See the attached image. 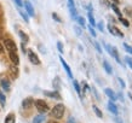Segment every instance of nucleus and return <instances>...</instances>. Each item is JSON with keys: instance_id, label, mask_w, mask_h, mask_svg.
<instances>
[{"instance_id": "27", "label": "nucleus", "mask_w": 132, "mask_h": 123, "mask_svg": "<svg viewBox=\"0 0 132 123\" xmlns=\"http://www.w3.org/2000/svg\"><path fill=\"white\" fill-rule=\"evenodd\" d=\"M122 46H124V50L127 52L128 54H132V46H128L126 42H124V44H122Z\"/></svg>"}, {"instance_id": "13", "label": "nucleus", "mask_w": 132, "mask_h": 123, "mask_svg": "<svg viewBox=\"0 0 132 123\" xmlns=\"http://www.w3.org/2000/svg\"><path fill=\"white\" fill-rule=\"evenodd\" d=\"M33 104H34V99H33L32 97H29V98L23 99V101H22V107H23V109H29Z\"/></svg>"}, {"instance_id": "48", "label": "nucleus", "mask_w": 132, "mask_h": 123, "mask_svg": "<svg viewBox=\"0 0 132 123\" xmlns=\"http://www.w3.org/2000/svg\"><path fill=\"white\" fill-rule=\"evenodd\" d=\"M0 24H1V21H0Z\"/></svg>"}, {"instance_id": "29", "label": "nucleus", "mask_w": 132, "mask_h": 123, "mask_svg": "<svg viewBox=\"0 0 132 123\" xmlns=\"http://www.w3.org/2000/svg\"><path fill=\"white\" fill-rule=\"evenodd\" d=\"M93 46H95V48H96V50H97V52H98V53H101V54H102V48H101L100 44H98L97 41H93Z\"/></svg>"}, {"instance_id": "36", "label": "nucleus", "mask_w": 132, "mask_h": 123, "mask_svg": "<svg viewBox=\"0 0 132 123\" xmlns=\"http://www.w3.org/2000/svg\"><path fill=\"white\" fill-rule=\"evenodd\" d=\"M15 3H16L17 6H20V7L23 6V1H22V0H15Z\"/></svg>"}, {"instance_id": "20", "label": "nucleus", "mask_w": 132, "mask_h": 123, "mask_svg": "<svg viewBox=\"0 0 132 123\" xmlns=\"http://www.w3.org/2000/svg\"><path fill=\"white\" fill-rule=\"evenodd\" d=\"M87 17H88L90 25H92V27H96V21H95V17H93V15H92V11H88Z\"/></svg>"}, {"instance_id": "6", "label": "nucleus", "mask_w": 132, "mask_h": 123, "mask_svg": "<svg viewBox=\"0 0 132 123\" xmlns=\"http://www.w3.org/2000/svg\"><path fill=\"white\" fill-rule=\"evenodd\" d=\"M68 7H69V12H70V16H72L73 20H76L78 18V11L75 8V4L73 0H68Z\"/></svg>"}, {"instance_id": "41", "label": "nucleus", "mask_w": 132, "mask_h": 123, "mask_svg": "<svg viewBox=\"0 0 132 123\" xmlns=\"http://www.w3.org/2000/svg\"><path fill=\"white\" fill-rule=\"evenodd\" d=\"M116 97H118V98H119L121 101H124V97H122V94H121V93H119V94L116 95Z\"/></svg>"}, {"instance_id": "15", "label": "nucleus", "mask_w": 132, "mask_h": 123, "mask_svg": "<svg viewBox=\"0 0 132 123\" xmlns=\"http://www.w3.org/2000/svg\"><path fill=\"white\" fill-rule=\"evenodd\" d=\"M103 68H104V70H105V72L108 74V75H112L113 74V69H112V65L107 62V60L104 59L103 60Z\"/></svg>"}, {"instance_id": "26", "label": "nucleus", "mask_w": 132, "mask_h": 123, "mask_svg": "<svg viewBox=\"0 0 132 123\" xmlns=\"http://www.w3.org/2000/svg\"><path fill=\"white\" fill-rule=\"evenodd\" d=\"M119 21L121 22V24H122L124 27H126V28H128V27H130V22H128L127 20H125L124 17H119Z\"/></svg>"}, {"instance_id": "22", "label": "nucleus", "mask_w": 132, "mask_h": 123, "mask_svg": "<svg viewBox=\"0 0 132 123\" xmlns=\"http://www.w3.org/2000/svg\"><path fill=\"white\" fill-rule=\"evenodd\" d=\"M52 84H53L55 89H57V91H58V89L61 88V80H60V77H55V80H53Z\"/></svg>"}, {"instance_id": "19", "label": "nucleus", "mask_w": 132, "mask_h": 123, "mask_svg": "<svg viewBox=\"0 0 132 123\" xmlns=\"http://www.w3.org/2000/svg\"><path fill=\"white\" fill-rule=\"evenodd\" d=\"M16 122V117L13 113H9L6 116V118H5V123H15Z\"/></svg>"}, {"instance_id": "4", "label": "nucleus", "mask_w": 132, "mask_h": 123, "mask_svg": "<svg viewBox=\"0 0 132 123\" xmlns=\"http://www.w3.org/2000/svg\"><path fill=\"white\" fill-rule=\"evenodd\" d=\"M108 30L109 33L112 34V35L116 36V37H124V33L121 32L120 29L118 28V27H115V25H112V24H108Z\"/></svg>"}, {"instance_id": "38", "label": "nucleus", "mask_w": 132, "mask_h": 123, "mask_svg": "<svg viewBox=\"0 0 132 123\" xmlns=\"http://www.w3.org/2000/svg\"><path fill=\"white\" fill-rule=\"evenodd\" d=\"M74 29H75V33L78 34V36H80L81 35V30L78 28V25H75V27H74Z\"/></svg>"}, {"instance_id": "37", "label": "nucleus", "mask_w": 132, "mask_h": 123, "mask_svg": "<svg viewBox=\"0 0 132 123\" xmlns=\"http://www.w3.org/2000/svg\"><path fill=\"white\" fill-rule=\"evenodd\" d=\"M67 123H76V121H75V118H74L73 116H70V117L68 118V122Z\"/></svg>"}, {"instance_id": "43", "label": "nucleus", "mask_w": 132, "mask_h": 123, "mask_svg": "<svg viewBox=\"0 0 132 123\" xmlns=\"http://www.w3.org/2000/svg\"><path fill=\"white\" fill-rule=\"evenodd\" d=\"M21 46H22V51H23V53H26V47H24V42H22V45H21Z\"/></svg>"}, {"instance_id": "25", "label": "nucleus", "mask_w": 132, "mask_h": 123, "mask_svg": "<svg viewBox=\"0 0 132 123\" xmlns=\"http://www.w3.org/2000/svg\"><path fill=\"white\" fill-rule=\"evenodd\" d=\"M92 109H93V111H95V113H96L97 117H100V118H102V117H103V113H102V111H101V110L96 106V105H93V106H92Z\"/></svg>"}, {"instance_id": "34", "label": "nucleus", "mask_w": 132, "mask_h": 123, "mask_svg": "<svg viewBox=\"0 0 132 123\" xmlns=\"http://www.w3.org/2000/svg\"><path fill=\"white\" fill-rule=\"evenodd\" d=\"M57 48H58V51H60L61 53H63V44H62L61 41L57 42Z\"/></svg>"}, {"instance_id": "24", "label": "nucleus", "mask_w": 132, "mask_h": 123, "mask_svg": "<svg viewBox=\"0 0 132 123\" xmlns=\"http://www.w3.org/2000/svg\"><path fill=\"white\" fill-rule=\"evenodd\" d=\"M76 21H78V23L81 25V28H86V21H85L84 17H80L78 16V18H76Z\"/></svg>"}, {"instance_id": "30", "label": "nucleus", "mask_w": 132, "mask_h": 123, "mask_svg": "<svg viewBox=\"0 0 132 123\" xmlns=\"http://www.w3.org/2000/svg\"><path fill=\"white\" fill-rule=\"evenodd\" d=\"M20 15L22 16V18L24 20V22H29V18H28V15H27V13H24L23 11H21L20 10Z\"/></svg>"}, {"instance_id": "21", "label": "nucleus", "mask_w": 132, "mask_h": 123, "mask_svg": "<svg viewBox=\"0 0 132 123\" xmlns=\"http://www.w3.org/2000/svg\"><path fill=\"white\" fill-rule=\"evenodd\" d=\"M18 35H20V37L22 39V41H23L24 44H27V42L29 41L28 35H27V34H26L24 32H22V30H20V32H18Z\"/></svg>"}, {"instance_id": "10", "label": "nucleus", "mask_w": 132, "mask_h": 123, "mask_svg": "<svg viewBox=\"0 0 132 123\" xmlns=\"http://www.w3.org/2000/svg\"><path fill=\"white\" fill-rule=\"evenodd\" d=\"M9 57H10L11 62L15 64L16 67L20 64V57H18V54H17V52H9Z\"/></svg>"}, {"instance_id": "32", "label": "nucleus", "mask_w": 132, "mask_h": 123, "mask_svg": "<svg viewBox=\"0 0 132 123\" xmlns=\"http://www.w3.org/2000/svg\"><path fill=\"white\" fill-rule=\"evenodd\" d=\"M52 18H53V20L56 21V22H58V23H61V22H62V20L60 18V16L57 15L56 12H53V13H52Z\"/></svg>"}, {"instance_id": "44", "label": "nucleus", "mask_w": 132, "mask_h": 123, "mask_svg": "<svg viewBox=\"0 0 132 123\" xmlns=\"http://www.w3.org/2000/svg\"><path fill=\"white\" fill-rule=\"evenodd\" d=\"M3 51H4V46L0 44V53H3Z\"/></svg>"}, {"instance_id": "28", "label": "nucleus", "mask_w": 132, "mask_h": 123, "mask_svg": "<svg viewBox=\"0 0 132 123\" xmlns=\"http://www.w3.org/2000/svg\"><path fill=\"white\" fill-rule=\"evenodd\" d=\"M87 28H88V32H90V34L92 35V37H96L97 34H96V30L93 29V27H92V25H88Z\"/></svg>"}, {"instance_id": "7", "label": "nucleus", "mask_w": 132, "mask_h": 123, "mask_svg": "<svg viewBox=\"0 0 132 123\" xmlns=\"http://www.w3.org/2000/svg\"><path fill=\"white\" fill-rule=\"evenodd\" d=\"M60 60L61 63H62V65H63V69L65 70V72H67V75H68L69 79H73V74H72V70H70V68H69V65L67 64V62L63 59V57H60Z\"/></svg>"}, {"instance_id": "12", "label": "nucleus", "mask_w": 132, "mask_h": 123, "mask_svg": "<svg viewBox=\"0 0 132 123\" xmlns=\"http://www.w3.org/2000/svg\"><path fill=\"white\" fill-rule=\"evenodd\" d=\"M107 107H108V110H109V111L112 112V113H114L115 116L119 115V110H118V107H116V105L114 104V101H112V100H110V101L108 103V105H107Z\"/></svg>"}, {"instance_id": "3", "label": "nucleus", "mask_w": 132, "mask_h": 123, "mask_svg": "<svg viewBox=\"0 0 132 123\" xmlns=\"http://www.w3.org/2000/svg\"><path fill=\"white\" fill-rule=\"evenodd\" d=\"M4 46L5 48L9 52H17V46H16V42L11 39H6L4 41Z\"/></svg>"}, {"instance_id": "17", "label": "nucleus", "mask_w": 132, "mask_h": 123, "mask_svg": "<svg viewBox=\"0 0 132 123\" xmlns=\"http://www.w3.org/2000/svg\"><path fill=\"white\" fill-rule=\"evenodd\" d=\"M45 119V115L44 113H40V115L35 116L34 118H33V123H43Z\"/></svg>"}, {"instance_id": "2", "label": "nucleus", "mask_w": 132, "mask_h": 123, "mask_svg": "<svg viewBox=\"0 0 132 123\" xmlns=\"http://www.w3.org/2000/svg\"><path fill=\"white\" fill-rule=\"evenodd\" d=\"M34 105H35L36 110L40 112V113H45V112H47L48 110H50V109H48L47 103H46L45 100H43V99L35 100V101H34Z\"/></svg>"}, {"instance_id": "39", "label": "nucleus", "mask_w": 132, "mask_h": 123, "mask_svg": "<svg viewBox=\"0 0 132 123\" xmlns=\"http://www.w3.org/2000/svg\"><path fill=\"white\" fill-rule=\"evenodd\" d=\"M101 4H104L107 7H110V3H108V1H105V0H101Z\"/></svg>"}, {"instance_id": "8", "label": "nucleus", "mask_w": 132, "mask_h": 123, "mask_svg": "<svg viewBox=\"0 0 132 123\" xmlns=\"http://www.w3.org/2000/svg\"><path fill=\"white\" fill-rule=\"evenodd\" d=\"M104 94L108 97L109 99L112 100V101H115L116 99H118V97H116V94H115V92L113 91L112 88H105L104 89Z\"/></svg>"}, {"instance_id": "31", "label": "nucleus", "mask_w": 132, "mask_h": 123, "mask_svg": "<svg viewBox=\"0 0 132 123\" xmlns=\"http://www.w3.org/2000/svg\"><path fill=\"white\" fill-rule=\"evenodd\" d=\"M125 62L127 63V65L130 67V69L132 70V58H131V57H128V56H127L126 58H125Z\"/></svg>"}, {"instance_id": "18", "label": "nucleus", "mask_w": 132, "mask_h": 123, "mask_svg": "<svg viewBox=\"0 0 132 123\" xmlns=\"http://www.w3.org/2000/svg\"><path fill=\"white\" fill-rule=\"evenodd\" d=\"M1 86L6 92L10 91V82H9L7 79H1Z\"/></svg>"}, {"instance_id": "46", "label": "nucleus", "mask_w": 132, "mask_h": 123, "mask_svg": "<svg viewBox=\"0 0 132 123\" xmlns=\"http://www.w3.org/2000/svg\"><path fill=\"white\" fill-rule=\"evenodd\" d=\"M47 123H58V122H56V121H48Z\"/></svg>"}, {"instance_id": "9", "label": "nucleus", "mask_w": 132, "mask_h": 123, "mask_svg": "<svg viewBox=\"0 0 132 123\" xmlns=\"http://www.w3.org/2000/svg\"><path fill=\"white\" fill-rule=\"evenodd\" d=\"M24 7H26V11H27V13H28L30 17H33L34 15H35V12H34V7H33V5L29 3V1H24Z\"/></svg>"}, {"instance_id": "5", "label": "nucleus", "mask_w": 132, "mask_h": 123, "mask_svg": "<svg viewBox=\"0 0 132 123\" xmlns=\"http://www.w3.org/2000/svg\"><path fill=\"white\" fill-rule=\"evenodd\" d=\"M27 53H28V58H29V60H30V63H33L34 65H40L41 62H40V59H39V57L36 56V53H34V51L28 50Z\"/></svg>"}, {"instance_id": "35", "label": "nucleus", "mask_w": 132, "mask_h": 123, "mask_svg": "<svg viewBox=\"0 0 132 123\" xmlns=\"http://www.w3.org/2000/svg\"><path fill=\"white\" fill-rule=\"evenodd\" d=\"M118 80H119V82H120V84H121V88H125V87H126V84H125V81L121 79V77H119Z\"/></svg>"}, {"instance_id": "1", "label": "nucleus", "mask_w": 132, "mask_h": 123, "mask_svg": "<svg viewBox=\"0 0 132 123\" xmlns=\"http://www.w3.org/2000/svg\"><path fill=\"white\" fill-rule=\"evenodd\" d=\"M64 110H65V107H64L63 104H57L56 106H53V109L51 110V116L57 119L62 118L64 115Z\"/></svg>"}, {"instance_id": "14", "label": "nucleus", "mask_w": 132, "mask_h": 123, "mask_svg": "<svg viewBox=\"0 0 132 123\" xmlns=\"http://www.w3.org/2000/svg\"><path fill=\"white\" fill-rule=\"evenodd\" d=\"M44 94L50 97V98H53V99H61V95L57 91L55 92H50V91H44Z\"/></svg>"}, {"instance_id": "40", "label": "nucleus", "mask_w": 132, "mask_h": 123, "mask_svg": "<svg viewBox=\"0 0 132 123\" xmlns=\"http://www.w3.org/2000/svg\"><path fill=\"white\" fill-rule=\"evenodd\" d=\"M0 100H1V103L3 104H5V97H4V94H3V93H1V92H0Z\"/></svg>"}, {"instance_id": "33", "label": "nucleus", "mask_w": 132, "mask_h": 123, "mask_svg": "<svg viewBox=\"0 0 132 123\" xmlns=\"http://www.w3.org/2000/svg\"><path fill=\"white\" fill-rule=\"evenodd\" d=\"M96 25H97V28L100 29L101 32H103L104 30V24H103V22L101 21V22H98V23H96Z\"/></svg>"}, {"instance_id": "45", "label": "nucleus", "mask_w": 132, "mask_h": 123, "mask_svg": "<svg viewBox=\"0 0 132 123\" xmlns=\"http://www.w3.org/2000/svg\"><path fill=\"white\" fill-rule=\"evenodd\" d=\"M115 121H116L118 123H122V121H121V119H119V118H115Z\"/></svg>"}, {"instance_id": "16", "label": "nucleus", "mask_w": 132, "mask_h": 123, "mask_svg": "<svg viewBox=\"0 0 132 123\" xmlns=\"http://www.w3.org/2000/svg\"><path fill=\"white\" fill-rule=\"evenodd\" d=\"M110 7L113 8V11L115 12L116 16H118V17H122V13H121L120 8L118 7V5H116V4H113V3H110Z\"/></svg>"}, {"instance_id": "11", "label": "nucleus", "mask_w": 132, "mask_h": 123, "mask_svg": "<svg viewBox=\"0 0 132 123\" xmlns=\"http://www.w3.org/2000/svg\"><path fill=\"white\" fill-rule=\"evenodd\" d=\"M109 54H110L119 64H121V60H120V58H119V52H118L115 46H112V47H110V53H109Z\"/></svg>"}, {"instance_id": "47", "label": "nucleus", "mask_w": 132, "mask_h": 123, "mask_svg": "<svg viewBox=\"0 0 132 123\" xmlns=\"http://www.w3.org/2000/svg\"><path fill=\"white\" fill-rule=\"evenodd\" d=\"M128 98H130V99L132 100V94H131V93H128Z\"/></svg>"}, {"instance_id": "42", "label": "nucleus", "mask_w": 132, "mask_h": 123, "mask_svg": "<svg viewBox=\"0 0 132 123\" xmlns=\"http://www.w3.org/2000/svg\"><path fill=\"white\" fill-rule=\"evenodd\" d=\"M110 1H112L113 4H116V5L120 4V0H110Z\"/></svg>"}, {"instance_id": "23", "label": "nucleus", "mask_w": 132, "mask_h": 123, "mask_svg": "<svg viewBox=\"0 0 132 123\" xmlns=\"http://www.w3.org/2000/svg\"><path fill=\"white\" fill-rule=\"evenodd\" d=\"M73 86H74V88H75V91H76V93L80 95L81 97V89H80V84H79V82L76 81V80H74L73 81Z\"/></svg>"}]
</instances>
